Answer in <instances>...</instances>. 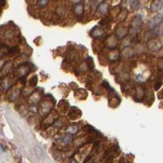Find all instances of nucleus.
Returning <instances> with one entry per match:
<instances>
[{
    "label": "nucleus",
    "instance_id": "6ab92c4d",
    "mask_svg": "<svg viewBox=\"0 0 163 163\" xmlns=\"http://www.w3.org/2000/svg\"><path fill=\"white\" fill-rule=\"evenodd\" d=\"M159 67L161 69H162L163 70V58L160 61V63H159Z\"/></svg>",
    "mask_w": 163,
    "mask_h": 163
},
{
    "label": "nucleus",
    "instance_id": "ddd939ff",
    "mask_svg": "<svg viewBox=\"0 0 163 163\" xmlns=\"http://www.w3.org/2000/svg\"><path fill=\"white\" fill-rule=\"evenodd\" d=\"M29 69L26 65H25V66H23V65H21L20 68L18 69V73L20 74V76H25V75H26L27 73H29Z\"/></svg>",
    "mask_w": 163,
    "mask_h": 163
},
{
    "label": "nucleus",
    "instance_id": "423d86ee",
    "mask_svg": "<svg viewBox=\"0 0 163 163\" xmlns=\"http://www.w3.org/2000/svg\"><path fill=\"white\" fill-rule=\"evenodd\" d=\"M162 7V0H154L151 4L150 9L152 12L158 11Z\"/></svg>",
    "mask_w": 163,
    "mask_h": 163
},
{
    "label": "nucleus",
    "instance_id": "4468645a",
    "mask_svg": "<svg viewBox=\"0 0 163 163\" xmlns=\"http://www.w3.org/2000/svg\"><path fill=\"white\" fill-rule=\"evenodd\" d=\"M71 140H72V135H65L63 138V143L65 144H69L71 142Z\"/></svg>",
    "mask_w": 163,
    "mask_h": 163
},
{
    "label": "nucleus",
    "instance_id": "2eb2a0df",
    "mask_svg": "<svg viewBox=\"0 0 163 163\" xmlns=\"http://www.w3.org/2000/svg\"><path fill=\"white\" fill-rule=\"evenodd\" d=\"M48 3H49V0H38L37 1V4L40 7H45L48 4Z\"/></svg>",
    "mask_w": 163,
    "mask_h": 163
},
{
    "label": "nucleus",
    "instance_id": "dca6fc26",
    "mask_svg": "<svg viewBox=\"0 0 163 163\" xmlns=\"http://www.w3.org/2000/svg\"><path fill=\"white\" fill-rule=\"evenodd\" d=\"M69 132H70V134H74L78 131V127L76 126H71L69 127V130H68Z\"/></svg>",
    "mask_w": 163,
    "mask_h": 163
},
{
    "label": "nucleus",
    "instance_id": "412c9836",
    "mask_svg": "<svg viewBox=\"0 0 163 163\" xmlns=\"http://www.w3.org/2000/svg\"><path fill=\"white\" fill-rule=\"evenodd\" d=\"M72 3H79V2H80L81 0H70Z\"/></svg>",
    "mask_w": 163,
    "mask_h": 163
},
{
    "label": "nucleus",
    "instance_id": "f03ea898",
    "mask_svg": "<svg viewBox=\"0 0 163 163\" xmlns=\"http://www.w3.org/2000/svg\"><path fill=\"white\" fill-rule=\"evenodd\" d=\"M162 47L161 42L158 39H150L148 42V48L152 52L159 51Z\"/></svg>",
    "mask_w": 163,
    "mask_h": 163
},
{
    "label": "nucleus",
    "instance_id": "f8f14e48",
    "mask_svg": "<svg viewBox=\"0 0 163 163\" xmlns=\"http://www.w3.org/2000/svg\"><path fill=\"white\" fill-rule=\"evenodd\" d=\"M129 3L131 8L134 10H139L140 7V3L139 0H129Z\"/></svg>",
    "mask_w": 163,
    "mask_h": 163
},
{
    "label": "nucleus",
    "instance_id": "9d476101",
    "mask_svg": "<svg viewBox=\"0 0 163 163\" xmlns=\"http://www.w3.org/2000/svg\"><path fill=\"white\" fill-rule=\"evenodd\" d=\"M126 34L127 31L124 27H119L116 29V34L119 39H124L126 36Z\"/></svg>",
    "mask_w": 163,
    "mask_h": 163
},
{
    "label": "nucleus",
    "instance_id": "39448f33",
    "mask_svg": "<svg viewBox=\"0 0 163 163\" xmlns=\"http://www.w3.org/2000/svg\"><path fill=\"white\" fill-rule=\"evenodd\" d=\"M144 96V88L142 86H137V88L135 90V100H138V101H141L143 100Z\"/></svg>",
    "mask_w": 163,
    "mask_h": 163
},
{
    "label": "nucleus",
    "instance_id": "6e6552de",
    "mask_svg": "<svg viewBox=\"0 0 163 163\" xmlns=\"http://www.w3.org/2000/svg\"><path fill=\"white\" fill-rule=\"evenodd\" d=\"M84 11V5L82 3H78L73 7V12L76 16H82Z\"/></svg>",
    "mask_w": 163,
    "mask_h": 163
},
{
    "label": "nucleus",
    "instance_id": "7ed1b4c3",
    "mask_svg": "<svg viewBox=\"0 0 163 163\" xmlns=\"http://www.w3.org/2000/svg\"><path fill=\"white\" fill-rule=\"evenodd\" d=\"M162 16H161V15H158V16L154 17L149 22V27L151 29L157 28L158 25L162 22Z\"/></svg>",
    "mask_w": 163,
    "mask_h": 163
},
{
    "label": "nucleus",
    "instance_id": "f257e3e1",
    "mask_svg": "<svg viewBox=\"0 0 163 163\" xmlns=\"http://www.w3.org/2000/svg\"><path fill=\"white\" fill-rule=\"evenodd\" d=\"M142 29V20L140 17H136L133 19L132 22H131V29L130 30L132 31V33L135 35L140 34Z\"/></svg>",
    "mask_w": 163,
    "mask_h": 163
},
{
    "label": "nucleus",
    "instance_id": "9b49d317",
    "mask_svg": "<svg viewBox=\"0 0 163 163\" xmlns=\"http://www.w3.org/2000/svg\"><path fill=\"white\" fill-rule=\"evenodd\" d=\"M78 112H81L79 111V108H77L75 107H73L70 110H69V118H71L72 119H76V118H78L80 117V115H78Z\"/></svg>",
    "mask_w": 163,
    "mask_h": 163
},
{
    "label": "nucleus",
    "instance_id": "1a4fd4ad",
    "mask_svg": "<svg viewBox=\"0 0 163 163\" xmlns=\"http://www.w3.org/2000/svg\"><path fill=\"white\" fill-rule=\"evenodd\" d=\"M11 80L9 78H5L2 81V83H1V87L3 90H8L11 86Z\"/></svg>",
    "mask_w": 163,
    "mask_h": 163
},
{
    "label": "nucleus",
    "instance_id": "0eeeda50",
    "mask_svg": "<svg viewBox=\"0 0 163 163\" xmlns=\"http://www.w3.org/2000/svg\"><path fill=\"white\" fill-rule=\"evenodd\" d=\"M108 10V4L106 2H103L97 7V11L102 15H104Z\"/></svg>",
    "mask_w": 163,
    "mask_h": 163
},
{
    "label": "nucleus",
    "instance_id": "20e7f679",
    "mask_svg": "<svg viewBox=\"0 0 163 163\" xmlns=\"http://www.w3.org/2000/svg\"><path fill=\"white\" fill-rule=\"evenodd\" d=\"M90 34L91 37L96 39V38H100V37H102L104 34V30L100 26H97V27H95L94 29H92Z\"/></svg>",
    "mask_w": 163,
    "mask_h": 163
},
{
    "label": "nucleus",
    "instance_id": "a211bd4d",
    "mask_svg": "<svg viewBox=\"0 0 163 163\" xmlns=\"http://www.w3.org/2000/svg\"><path fill=\"white\" fill-rule=\"evenodd\" d=\"M162 85V81H158V82H157L155 83V85H154V89L156 90H159V88L161 87Z\"/></svg>",
    "mask_w": 163,
    "mask_h": 163
},
{
    "label": "nucleus",
    "instance_id": "f3484780",
    "mask_svg": "<svg viewBox=\"0 0 163 163\" xmlns=\"http://www.w3.org/2000/svg\"><path fill=\"white\" fill-rule=\"evenodd\" d=\"M38 82V77L37 76H34L32 79H30V85L31 86H35Z\"/></svg>",
    "mask_w": 163,
    "mask_h": 163
},
{
    "label": "nucleus",
    "instance_id": "aec40b11",
    "mask_svg": "<svg viewBox=\"0 0 163 163\" xmlns=\"http://www.w3.org/2000/svg\"><path fill=\"white\" fill-rule=\"evenodd\" d=\"M5 4V0H0V7H3Z\"/></svg>",
    "mask_w": 163,
    "mask_h": 163
}]
</instances>
